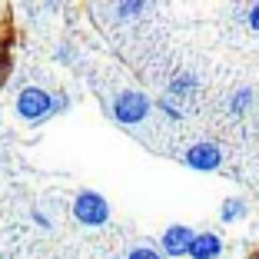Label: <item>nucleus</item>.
Returning <instances> with one entry per match:
<instances>
[{
	"mask_svg": "<svg viewBox=\"0 0 259 259\" xmlns=\"http://www.w3.org/2000/svg\"><path fill=\"white\" fill-rule=\"evenodd\" d=\"M14 110L23 123H30V126H40L47 123L50 116H57V93L44 90V87H23L14 100Z\"/></svg>",
	"mask_w": 259,
	"mask_h": 259,
	"instance_id": "1",
	"label": "nucleus"
},
{
	"mask_svg": "<svg viewBox=\"0 0 259 259\" xmlns=\"http://www.w3.org/2000/svg\"><path fill=\"white\" fill-rule=\"evenodd\" d=\"M70 213H73L76 223L97 229L110 220V203H107V196L97 193V190H80L73 196V203H70Z\"/></svg>",
	"mask_w": 259,
	"mask_h": 259,
	"instance_id": "2",
	"label": "nucleus"
},
{
	"mask_svg": "<svg viewBox=\"0 0 259 259\" xmlns=\"http://www.w3.org/2000/svg\"><path fill=\"white\" fill-rule=\"evenodd\" d=\"M150 110H153V100L140 90H123L113 97V116L123 126H140L150 116Z\"/></svg>",
	"mask_w": 259,
	"mask_h": 259,
	"instance_id": "3",
	"label": "nucleus"
},
{
	"mask_svg": "<svg viewBox=\"0 0 259 259\" xmlns=\"http://www.w3.org/2000/svg\"><path fill=\"white\" fill-rule=\"evenodd\" d=\"M183 163L190 169H196V173H213V169L223 166V150L213 140H199V143H193L183 153Z\"/></svg>",
	"mask_w": 259,
	"mask_h": 259,
	"instance_id": "4",
	"label": "nucleus"
},
{
	"mask_svg": "<svg viewBox=\"0 0 259 259\" xmlns=\"http://www.w3.org/2000/svg\"><path fill=\"white\" fill-rule=\"evenodd\" d=\"M193 239H196V229H193V226H183V223H176V226L163 229V236H160V252H163L166 259H183V256H190Z\"/></svg>",
	"mask_w": 259,
	"mask_h": 259,
	"instance_id": "5",
	"label": "nucleus"
},
{
	"mask_svg": "<svg viewBox=\"0 0 259 259\" xmlns=\"http://www.w3.org/2000/svg\"><path fill=\"white\" fill-rule=\"evenodd\" d=\"M220 256H223V236L220 233H213V229L196 233V239L190 246V259H220Z\"/></svg>",
	"mask_w": 259,
	"mask_h": 259,
	"instance_id": "6",
	"label": "nucleus"
},
{
	"mask_svg": "<svg viewBox=\"0 0 259 259\" xmlns=\"http://www.w3.org/2000/svg\"><path fill=\"white\" fill-rule=\"evenodd\" d=\"M196 90H199V80L190 73V70H180V73L169 80V100H173V97H180V100H183V97H193Z\"/></svg>",
	"mask_w": 259,
	"mask_h": 259,
	"instance_id": "7",
	"label": "nucleus"
},
{
	"mask_svg": "<svg viewBox=\"0 0 259 259\" xmlns=\"http://www.w3.org/2000/svg\"><path fill=\"white\" fill-rule=\"evenodd\" d=\"M246 213H249V206H246L243 196H229V199H223V206H220V220L223 223H236V220H243Z\"/></svg>",
	"mask_w": 259,
	"mask_h": 259,
	"instance_id": "8",
	"label": "nucleus"
},
{
	"mask_svg": "<svg viewBox=\"0 0 259 259\" xmlns=\"http://www.w3.org/2000/svg\"><path fill=\"white\" fill-rule=\"evenodd\" d=\"M252 103H256V90H252V87H239V90L229 93V110L236 116H243L246 110H252Z\"/></svg>",
	"mask_w": 259,
	"mask_h": 259,
	"instance_id": "9",
	"label": "nucleus"
},
{
	"mask_svg": "<svg viewBox=\"0 0 259 259\" xmlns=\"http://www.w3.org/2000/svg\"><path fill=\"white\" fill-rule=\"evenodd\" d=\"M116 20H123V23H130V20H137L140 14H146V4L143 0H123V4H116Z\"/></svg>",
	"mask_w": 259,
	"mask_h": 259,
	"instance_id": "10",
	"label": "nucleus"
},
{
	"mask_svg": "<svg viewBox=\"0 0 259 259\" xmlns=\"http://www.w3.org/2000/svg\"><path fill=\"white\" fill-rule=\"evenodd\" d=\"M156 110H160V113L166 116V120H173V123H180V120H183V110L176 107V103H173L169 97H160V100H156Z\"/></svg>",
	"mask_w": 259,
	"mask_h": 259,
	"instance_id": "11",
	"label": "nucleus"
},
{
	"mask_svg": "<svg viewBox=\"0 0 259 259\" xmlns=\"http://www.w3.org/2000/svg\"><path fill=\"white\" fill-rule=\"evenodd\" d=\"M126 259H166L156 246H133V249L126 252Z\"/></svg>",
	"mask_w": 259,
	"mask_h": 259,
	"instance_id": "12",
	"label": "nucleus"
},
{
	"mask_svg": "<svg viewBox=\"0 0 259 259\" xmlns=\"http://www.w3.org/2000/svg\"><path fill=\"white\" fill-rule=\"evenodd\" d=\"M246 23H249L252 33H259V4H252V7L246 10Z\"/></svg>",
	"mask_w": 259,
	"mask_h": 259,
	"instance_id": "13",
	"label": "nucleus"
},
{
	"mask_svg": "<svg viewBox=\"0 0 259 259\" xmlns=\"http://www.w3.org/2000/svg\"><path fill=\"white\" fill-rule=\"evenodd\" d=\"M30 220L37 223L40 229H50V216H47V213H40V209H33V213H30Z\"/></svg>",
	"mask_w": 259,
	"mask_h": 259,
	"instance_id": "14",
	"label": "nucleus"
}]
</instances>
